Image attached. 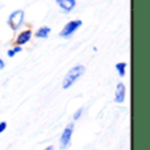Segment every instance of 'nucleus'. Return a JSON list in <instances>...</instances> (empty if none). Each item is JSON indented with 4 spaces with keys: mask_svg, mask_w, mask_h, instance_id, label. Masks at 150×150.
Returning a JSON list of instances; mask_svg holds the SVG:
<instances>
[{
    "mask_svg": "<svg viewBox=\"0 0 150 150\" xmlns=\"http://www.w3.org/2000/svg\"><path fill=\"white\" fill-rule=\"evenodd\" d=\"M84 71H86V67L83 65H76V66H74V67H71L70 70L67 71V74L65 75V78H63V82H62L63 90H69V88L84 74Z\"/></svg>",
    "mask_w": 150,
    "mask_h": 150,
    "instance_id": "nucleus-1",
    "label": "nucleus"
},
{
    "mask_svg": "<svg viewBox=\"0 0 150 150\" xmlns=\"http://www.w3.org/2000/svg\"><path fill=\"white\" fill-rule=\"evenodd\" d=\"M25 20V12L23 9H16L8 16V25L12 30H17L18 28H21Z\"/></svg>",
    "mask_w": 150,
    "mask_h": 150,
    "instance_id": "nucleus-2",
    "label": "nucleus"
},
{
    "mask_svg": "<svg viewBox=\"0 0 150 150\" xmlns=\"http://www.w3.org/2000/svg\"><path fill=\"white\" fill-rule=\"evenodd\" d=\"M82 24H83L82 20H79V18H78V20L69 21V23L62 28V30L59 32V37H62V38H70L75 32L82 26Z\"/></svg>",
    "mask_w": 150,
    "mask_h": 150,
    "instance_id": "nucleus-3",
    "label": "nucleus"
},
{
    "mask_svg": "<svg viewBox=\"0 0 150 150\" xmlns=\"http://www.w3.org/2000/svg\"><path fill=\"white\" fill-rule=\"evenodd\" d=\"M73 132H74V124L71 122V124H69L62 132V136H61V140H59L61 149H66L69 146V144H70V141H71Z\"/></svg>",
    "mask_w": 150,
    "mask_h": 150,
    "instance_id": "nucleus-4",
    "label": "nucleus"
},
{
    "mask_svg": "<svg viewBox=\"0 0 150 150\" xmlns=\"http://www.w3.org/2000/svg\"><path fill=\"white\" fill-rule=\"evenodd\" d=\"M125 96H127V87L122 82H119L116 86V91H115V103L121 104L125 101Z\"/></svg>",
    "mask_w": 150,
    "mask_h": 150,
    "instance_id": "nucleus-5",
    "label": "nucleus"
},
{
    "mask_svg": "<svg viewBox=\"0 0 150 150\" xmlns=\"http://www.w3.org/2000/svg\"><path fill=\"white\" fill-rule=\"evenodd\" d=\"M30 38H32V30L30 29H25L17 36L16 44H17V46H24L25 44H28L30 41Z\"/></svg>",
    "mask_w": 150,
    "mask_h": 150,
    "instance_id": "nucleus-6",
    "label": "nucleus"
},
{
    "mask_svg": "<svg viewBox=\"0 0 150 150\" xmlns=\"http://www.w3.org/2000/svg\"><path fill=\"white\" fill-rule=\"evenodd\" d=\"M57 4L59 5V8L63 12L69 13L76 7V0H55Z\"/></svg>",
    "mask_w": 150,
    "mask_h": 150,
    "instance_id": "nucleus-7",
    "label": "nucleus"
},
{
    "mask_svg": "<svg viewBox=\"0 0 150 150\" xmlns=\"http://www.w3.org/2000/svg\"><path fill=\"white\" fill-rule=\"evenodd\" d=\"M50 32H52V29H50L49 26H41V28L37 29L36 37L37 38H47L49 34H50Z\"/></svg>",
    "mask_w": 150,
    "mask_h": 150,
    "instance_id": "nucleus-8",
    "label": "nucleus"
},
{
    "mask_svg": "<svg viewBox=\"0 0 150 150\" xmlns=\"http://www.w3.org/2000/svg\"><path fill=\"white\" fill-rule=\"evenodd\" d=\"M127 66H128L127 62H119V63H116V66H115L117 74H119L121 78H124L125 74H127Z\"/></svg>",
    "mask_w": 150,
    "mask_h": 150,
    "instance_id": "nucleus-9",
    "label": "nucleus"
},
{
    "mask_svg": "<svg viewBox=\"0 0 150 150\" xmlns=\"http://www.w3.org/2000/svg\"><path fill=\"white\" fill-rule=\"evenodd\" d=\"M82 113H83V108H79L76 112L74 113V116H73V119L76 121V120H79L80 119V116H82Z\"/></svg>",
    "mask_w": 150,
    "mask_h": 150,
    "instance_id": "nucleus-10",
    "label": "nucleus"
},
{
    "mask_svg": "<svg viewBox=\"0 0 150 150\" xmlns=\"http://www.w3.org/2000/svg\"><path fill=\"white\" fill-rule=\"evenodd\" d=\"M5 129H7V122L1 121V122H0V133H3Z\"/></svg>",
    "mask_w": 150,
    "mask_h": 150,
    "instance_id": "nucleus-11",
    "label": "nucleus"
},
{
    "mask_svg": "<svg viewBox=\"0 0 150 150\" xmlns=\"http://www.w3.org/2000/svg\"><path fill=\"white\" fill-rule=\"evenodd\" d=\"M7 55H8V57H9V58H13L16 54H15V52H13L12 49H9V50H8V52H7Z\"/></svg>",
    "mask_w": 150,
    "mask_h": 150,
    "instance_id": "nucleus-12",
    "label": "nucleus"
},
{
    "mask_svg": "<svg viewBox=\"0 0 150 150\" xmlns=\"http://www.w3.org/2000/svg\"><path fill=\"white\" fill-rule=\"evenodd\" d=\"M12 50L15 52V54H17V53H21V50H23V49H21V46H15Z\"/></svg>",
    "mask_w": 150,
    "mask_h": 150,
    "instance_id": "nucleus-13",
    "label": "nucleus"
},
{
    "mask_svg": "<svg viewBox=\"0 0 150 150\" xmlns=\"http://www.w3.org/2000/svg\"><path fill=\"white\" fill-rule=\"evenodd\" d=\"M4 67H5V63H4V61H3L1 58H0V70H3Z\"/></svg>",
    "mask_w": 150,
    "mask_h": 150,
    "instance_id": "nucleus-14",
    "label": "nucleus"
},
{
    "mask_svg": "<svg viewBox=\"0 0 150 150\" xmlns=\"http://www.w3.org/2000/svg\"><path fill=\"white\" fill-rule=\"evenodd\" d=\"M45 150H54V148L53 146H47V148H45Z\"/></svg>",
    "mask_w": 150,
    "mask_h": 150,
    "instance_id": "nucleus-15",
    "label": "nucleus"
}]
</instances>
